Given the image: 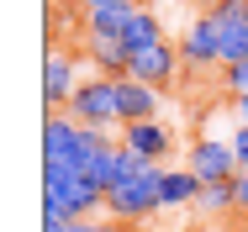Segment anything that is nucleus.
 Here are the masks:
<instances>
[{"label": "nucleus", "instance_id": "obj_11", "mask_svg": "<svg viewBox=\"0 0 248 232\" xmlns=\"http://www.w3.org/2000/svg\"><path fill=\"white\" fill-rule=\"evenodd\" d=\"M85 53H90V63H95L106 79H127L132 53L122 47V37H95V32H85Z\"/></svg>", "mask_w": 248, "mask_h": 232}, {"label": "nucleus", "instance_id": "obj_22", "mask_svg": "<svg viewBox=\"0 0 248 232\" xmlns=\"http://www.w3.org/2000/svg\"><path fill=\"white\" fill-rule=\"evenodd\" d=\"M85 11H100V5H116V0H79Z\"/></svg>", "mask_w": 248, "mask_h": 232}, {"label": "nucleus", "instance_id": "obj_7", "mask_svg": "<svg viewBox=\"0 0 248 232\" xmlns=\"http://www.w3.org/2000/svg\"><path fill=\"white\" fill-rule=\"evenodd\" d=\"M180 58L190 63V69H222V47H217V21L201 11L190 16V27H185V37H180Z\"/></svg>", "mask_w": 248, "mask_h": 232}, {"label": "nucleus", "instance_id": "obj_4", "mask_svg": "<svg viewBox=\"0 0 248 232\" xmlns=\"http://www.w3.org/2000/svg\"><path fill=\"white\" fill-rule=\"evenodd\" d=\"M185 169L196 174L201 185H227V180L243 174V169H238V153H232V138H196Z\"/></svg>", "mask_w": 248, "mask_h": 232}, {"label": "nucleus", "instance_id": "obj_8", "mask_svg": "<svg viewBox=\"0 0 248 232\" xmlns=\"http://www.w3.org/2000/svg\"><path fill=\"white\" fill-rule=\"evenodd\" d=\"M43 164H53V169H74L79 164V127L63 111L43 122Z\"/></svg>", "mask_w": 248, "mask_h": 232}, {"label": "nucleus", "instance_id": "obj_3", "mask_svg": "<svg viewBox=\"0 0 248 232\" xmlns=\"http://www.w3.org/2000/svg\"><path fill=\"white\" fill-rule=\"evenodd\" d=\"M63 116H69L74 127H100V132L122 127V116H116V79H106V74L85 79V85L74 90V100L63 106Z\"/></svg>", "mask_w": 248, "mask_h": 232}, {"label": "nucleus", "instance_id": "obj_6", "mask_svg": "<svg viewBox=\"0 0 248 232\" xmlns=\"http://www.w3.org/2000/svg\"><path fill=\"white\" fill-rule=\"evenodd\" d=\"M79 85H85V79H79V69H74L69 53H48V58H43V106H48V116H58V111L74 100Z\"/></svg>", "mask_w": 248, "mask_h": 232}, {"label": "nucleus", "instance_id": "obj_2", "mask_svg": "<svg viewBox=\"0 0 248 232\" xmlns=\"http://www.w3.org/2000/svg\"><path fill=\"white\" fill-rule=\"evenodd\" d=\"M164 164H148L143 169V180H132V185H116L106 195V217L111 222H148L153 211H164V201H158V190H164Z\"/></svg>", "mask_w": 248, "mask_h": 232}, {"label": "nucleus", "instance_id": "obj_12", "mask_svg": "<svg viewBox=\"0 0 248 232\" xmlns=\"http://www.w3.org/2000/svg\"><path fill=\"white\" fill-rule=\"evenodd\" d=\"M138 5H143V0H116V5L85 11V32H95V37H122V32H127V21L138 16Z\"/></svg>", "mask_w": 248, "mask_h": 232}, {"label": "nucleus", "instance_id": "obj_19", "mask_svg": "<svg viewBox=\"0 0 248 232\" xmlns=\"http://www.w3.org/2000/svg\"><path fill=\"white\" fill-rule=\"evenodd\" d=\"M238 211H243V217H248V169H243V174H238Z\"/></svg>", "mask_w": 248, "mask_h": 232}, {"label": "nucleus", "instance_id": "obj_15", "mask_svg": "<svg viewBox=\"0 0 248 232\" xmlns=\"http://www.w3.org/2000/svg\"><path fill=\"white\" fill-rule=\"evenodd\" d=\"M206 217H222V211H238V180L227 185H201V201H196Z\"/></svg>", "mask_w": 248, "mask_h": 232}, {"label": "nucleus", "instance_id": "obj_21", "mask_svg": "<svg viewBox=\"0 0 248 232\" xmlns=\"http://www.w3.org/2000/svg\"><path fill=\"white\" fill-rule=\"evenodd\" d=\"M79 232H122V227H111V222H79Z\"/></svg>", "mask_w": 248, "mask_h": 232}, {"label": "nucleus", "instance_id": "obj_13", "mask_svg": "<svg viewBox=\"0 0 248 232\" xmlns=\"http://www.w3.org/2000/svg\"><path fill=\"white\" fill-rule=\"evenodd\" d=\"M158 201H164V211L196 206V201H201V180L190 174V169H169V174H164V190H158Z\"/></svg>", "mask_w": 248, "mask_h": 232}, {"label": "nucleus", "instance_id": "obj_1", "mask_svg": "<svg viewBox=\"0 0 248 232\" xmlns=\"http://www.w3.org/2000/svg\"><path fill=\"white\" fill-rule=\"evenodd\" d=\"M106 206V190H95L79 169L43 164V222H95Z\"/></svg>", "mask_w": 248, "mask_h": 232}, {"label": "nucleus", "instance_id": "obj_23", "mask_svg": "<svg viewBox=\"0 0 248 232\" xmlns=\"http://www.w3.org/2000/svg\"><path fill=\"white\" fill-rule=\"evenodd\" d=\"M190 5H196V11H211V5H222V0H190Z\"/></svg>", "mask_w": 248, "mask_h": 232}, {"label": "nucleus", "instance_id": "obj_16", "mask_svg": "<svg viewBox=\"0 0 248 232\" xmlns=\"http://www.w3.org/2000/svg\"><path fill=\"white\" fill-rule=\"evenodd\" d=\"M222 85H227V95L238 100V95H248V58L243 63H232V69H222Z\"/></svg>", "mask_w": 248, "mask_h": 232}, {"label": "nucleus", "instance_id": "obj_20", "mask_svg": "<svg viewBox=\"0 0 248 232\" xmlns=\"http://www.w3.org/2000/svg\"><path fill=\"white\" fill-rule=\"evenodd\" d=\"M43 232H79V222H43Z\"/></svg>", "mask_w": 248, "mask_h": 232}, {"label": "nucleus", "instance_id": "obj_9", "mask_svg": "<svg viewBox=\"0 0 248 232\" xmlns=\"http://www.w3.org/2000/svg\"><path fill=\"white\" fill-rule=\"evenodd\" d=\"M158 106H164V95L143 85V79H116V116H122V127H132V122H158Z\"/></svg>", "mask_w": 248, "mask_h": 232}, {"label": "nucleus", "instance_id": "obj_18", "mask_svg": "<svg viewBox=\"0 0 248 232\" xmlns=\"http://www.w3.org/2000/svg\"><path fill=\"white\" fill-rule=\"evenodd\" d=\"M232 122H238V127H248V95H238V100H232Z\"/></svg>", "mask_w": 248, "mask_h": 232}, {"label": "nucleus", "instance_id": "obj_17", "mask_svg": "<svg viewBox=\"0 0 248 232\" xmlns=\"http://www.w3.org/2000/svg\"><path fill=\"white\" fill-rule=\"evenodd\" d=\"M232 153H238V169H248V127H232Z\"/></svg>", "mask_w": 248, "mask_h": 232}, {"label": "nucleus", "instance_id": "obj_14", "mask_svg": "<svg viewBox=\"0 0 248 232\" xmlns=\"http://www.w3.org/2000/svg\"><path fill=\"white\" fill-rule=\"evenodd\" d=\"M164 43V27H158V16H153L148 5H138V16L127 21V32H122V47L127 53H143V47H158Z\"/></svg>", "mask_w": 248, "mask_h": 232}, {"label": "nucleus", "instance_id": "obj_5", "mask_svg": "<svg viewBox=\"0 0 248 232\" xmlns=\"http://www.w3.org/2000/svg\"><path fill=\"white\" fill-rule=\"evenodd\" d=\"M185 69V58H180V47L174 43H158V47H143V53H132V63H127V79H143L153 90H164V85H174V74Z\"/></svg>", "mask_w": 248, "mask_h": 232}, {"label": "nucleus", "instance_id": "obj_10", "mask_svg": "<svg viewBox=\"0 0 248 232\" xmlns=\"http://www.w3.org/2000/svg\"><path fill=\"white\" fill-rule=\"evenodd\" d=\"M122 148H132V153L148 158V164H164L169 148H174V132H169L164 122H132V127H122Z\"/></svg>", "mask_w": 248, "mask_h": 232}]
</instances>
